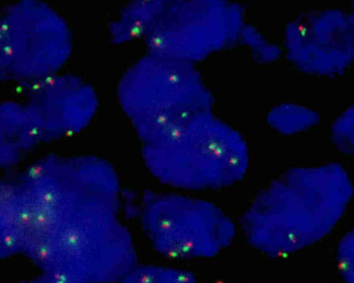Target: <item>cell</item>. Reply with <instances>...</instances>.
<instances>
[{
    "label": "cell",
    "mask_w": 354,
    "mask_h": 283,
    "mask_svg": "<svg viewBox=\"0 0 354 283\" xmlns=\"http://www.w3.org/2000/svg\"><path fill=\"white\" fill-rule=\"evenodd\" d=\"M64 18L44 0H18L0 12V79L31 86L60 73L72 54Z\"/></svg>",
    "instance_id": "obj_5"
},
{
    "label": "cell",
    "mask_w": 354,
    "mask_h": 283,
    "mask_svg": "<svg viewBox=\"0 0 354 283\" xmlns=\"http://www.w3.org/2000/svg\"><path fill=\"white\" fill-rule=\"evenodd\" d=\"M174 0H134L110 26V37L118 44L147 39Z\"/></svg>",
    "instance_id": "obj_12"
},
{
    "label": "cell",
    "mask_w": 354,
    "mask_h": 283,
    "mask_svg": "<svg viewBox=\"0 0 354 283\" xmlns=\"http://www.w3.org/2000/svg\"><path fill=\"white\" fill-rule=\"evenodd\" d=\"M318 114L299 105H282L270 112V126L284 134L303 132L317 122Z\"/></svg>",
    "instance_id": "obj_13"
},
{
    "label": "cell",
    "mask_w": 354,
    "mask_h": 283,
    "mask_svg": "<svg viewBox=\"0 0 354 283\" xmlns=\"http://www.w3.org/2000/svg\"><path fill=\"white\" fill-rule=\"evenodd\" d=\"M339 271L347 283H354V228L349 230L337 250Z\"/></svg>",
    "instance_id": "obj_16"
},
{
    "label": "cell",
    "mask_w": 354,
    "mask_h": 283,
    "mask_svg": "<svg viewBox=\"0 0 354 283\" xmlns=\"http://www.w3.org/2000/svg\"><path fill=\"white\" fill-rule=\"evenodd\" d=\"M27 109L43 141L60 140L84 130L97 113L95 89L80 77L57 74L29 86Z\"/></svg>",
    "instance_id": "obj_9"
},
{
    "label": "cell",
    "mask_w": 354,
    "mask_h": 283,
    "mask_svg": "<svg viewBox=\"0 0 354 283\" xmlns=\"http://www.w3.org/2000/svg\"><path fill=\"white\" fill-rule=\"evenodd\" d=\"M41 143V131L24 103L0 102V168L20 163Z\"/></svg>",
    "instance_id": "obj_10"
},
{
    "label": "cell",
    "mask_w": 354,
    "mask_h": 283,
    "mask_svg": "<svg viewBox=\"0 0 354 283\" xmlns=\"http://www.w3.org/2000/svg\"><path fill=\"white\" fill-rule=\"evenodd\" d=\"M118 283H198L189 272L166 266L134 267Z\"/></svg>",
    "instance_id": "obj_14"
},
{
    "label": "cell",
    "mask_w": 354,
    "mask_h": 283,
    "mask_svg": "<svg viewBox=\"0 0 354 283\" xmlns=\"http://www.w3.org/2000/svg\"><path fill=\"white\" fill-rule=\"evenodd\" d=\"M24 255L43 273L83 283H118L136 267L132 235L118 209L68 195L27 209Z\"/></svg>",
    "instance_id": "obj_1"
},
{
    "label": "cell",
    "mask_w": 354,
    "mask_h": 283,
    "mask_svg": "<svg viewBox=\"0 0 354 283\" xmlns=\"http://www.w3.org/2000/svg\"><path fill=\"white\" fill-rule=\"evenodd\" d=\"M243 26L231 0H174L145 43L149 53L194 64L239 39Z\"/></svg>",
    "instance_id": "obj_7"
},
{
    "label": "cell",
    "mask_w": 354,
    "mask_h": 283,
    "mask_svg": "<svg viewBox=\"0 0 354 283\" xmlns=\"http://www.w3.org/2000/svg\"><path fill=\"white\" fill-rule=\"evenodd\" d=\"M143 160L160 182L179 190H218L243 180L250 164L243 137L212 112L145 143Z\"/></svg>",
    "instance_id": "obj_3"
},
{
    "label": "cell",
    "mask_w": 354,
    "mask_h": 283,
    "mask_svg": "<svg viewBox=\"0 0 354 283\" xmlns=\"http://www.w3.org/2000/svg\"><path fill=\"white\" fill-rule=\"evenodd\" d=\"M20 283H83L76 282V280H68V278L60 277V276L53 275V274L43 273L29 280H23Z\"/></svg>",
    "instance_id": "obj_18"
},
{
    "label": "cell",
    "mask_w": 354,
    "mask_h": 283,
    "mask_svg": "<svg viewBox=\"0 0 354 283\" xmlns=\"http://www.w3.org/2000/svg\"><path fill=\"white\" fill-rule=\"evenodd\" d=\"M349 15H351V18L354 20V6H353V10H351V12Z\"/></svg>",
    "instance_id": "obj_19"
},
{
    "label": "cell",
    "mask_w": 354,
    "mask_h": 283,
    "mask_svg": "<svg viewBox=\"0 0 354 283\" xmlns=\"http://www.w3.org/2000/svg\"><path fill=\"white\" fill-rule=\"evenodd\" d=\"M239 39H245L248 45L251 47L257 56H259L264 62H272L278 57L280 54V50L278 47L268 43L266 39L262 37V35L255 29L250 26H243L241 30Z\"/></svg>",
    "instance_id": "obj_17"
},
{
    "label": "cell",
    "mask_w": 354,
    "mask_h": 283,
    "mask_svg": "<svg viewBox=\"0 0 354 283\" xmlns=\"http://www.w3.org/2000/svg\"><path fill=\"white\" fill-rule=\"evenodd\" d=\"M27 228L17 183L0 181V259L24 255Z\"/></svg>",
    "instance_id": "obj_11"
},
{
    "label": "cell",
    "mask_w": 354,
    "mask_h": 283,
    "mask_svg": "<svg viewBox=\"0 0 354 283\" xmlns=\"http://www.w3.org/2000/svg\"><path fill=\"white\" fill-rule=\"evenodd\" d=\"M353 197V181L338 164L295 168L255 197L241 217V230L264 255H292L328 236Z\"/></svg>",
    "instance_id": "obj_2"
},
{
    "label": "cell",
    "mask_w": 354,
    "mask_h": 283,
    "mask_svg": "<svg viewBox=\"0 0 354 283\" xmlns=\"http://www.w3.org/2000/svg\"><path fill=\"white\" fill-rule=\"evenodd\" d=\"M284 47L289 60L303 72L342 74L354 60V20L341 10L307 12L287 27Z\"/></svg>",
    "instance_id": "obj_8"
},
{
    "label": "cell",
    "mask_w": 354,
    "mask_h": 283,
    "mask_svg": "<svg viewBox=\"0 0 354 283\" xmlns=\"http://www.w3.org/2000/svg\"><path fill=\"white\" fill-rule=\"evenodd\" d=\"M140 223L151 246L168 259H209L236 236V226L220 207L181 193H147Z\"/></svg>",
    "instance_id": "obj_6"
},
{
    "label": "cell",
    "mask_w": 354,
    "mask_h": 283,
    "mask_svg": "<svg viewBox=\"0 0 354 283\" xmlns=\"http://www.w3.org/2000/svg\"><path fill=\"white\" fill-rule=\"evenodd\" d=\"M332 137L340 151L345 154H354V107L346 110L335 122Z\"/></svg>",
    "instance_id": "obj_15"
},
{
    "label": "cell",
    "mask_w": 354,
    "mask_h": 283,
    "mask_svg": "<svg viewBox=\"0 0 354 283\" xmlns=\"http://www.w3.org/2000/svg\"><path fill=\"white\" fill-rule=\"evenodd\" d=\"M118 100L143 143L212 112V106L210 91L194 64L151 53L124 73Z\"/></svg>",
    "instance_id": "obj_4"
}]
</instances>
